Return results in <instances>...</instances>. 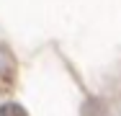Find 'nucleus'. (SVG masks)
<instances>
[{
    "mask_svg": "<svg viewBox=\"0 0 121 116\" xmlns=\"http://www.w3.org/2000/svg\"><path fill=\"white\" fill-rule=\"evenodd\" d=\"M0 116H28V111L21 103H3L0 106Z\"/></svg>",
    "mask_w": 121,
    "mask_h": 116,
    "instance_id": "nucleus-1",
    "label": "nucleus"
},
{
    "mask_svg": "<svg viewBox=\"0 0 121 116\" xmlns=\"http://www.w3.org/2000/svg\"><path fill=\"white\" fill-rule=\"evenodd\" d=\"M13 85V75L10 72H3V80H0V93H8Z\"/></svg>",
    "mask_w": 121,
    "mask_h": 116,
    "instance_id": "nucleus-2",
    "label": "nucleus"
}]
</instances>
